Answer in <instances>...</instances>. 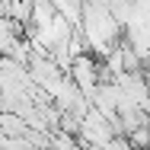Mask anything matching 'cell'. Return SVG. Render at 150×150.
Segmentation results:
<instances>
[{
    "label": "cell",
    "instance_id": "1",
    "mask_svg": "<svg viewBox=\"0 0 150 150\" xmlns=\"http://www.w3.org/2000/svg\"><path fill=\"white\" fill-rule=\"evenodd\" d=\"M102 74H105V70L96 64V54H93V51L80 54V58H74V64H70V77L77 80V86L86 93V96H93V93L99 90Z\"/></svg>",
    "mask_w": 150,
    "mask_h": 150
}]
</instances>
